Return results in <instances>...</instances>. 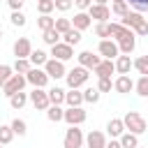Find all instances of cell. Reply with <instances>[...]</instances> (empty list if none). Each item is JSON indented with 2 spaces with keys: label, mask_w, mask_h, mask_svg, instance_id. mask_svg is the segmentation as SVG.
<instances>
[{
  "label": "cell",
  "mask_w": 148,
  "mask_h": 148,
  "mask_svg": "<svg viewBox=\"0 0 148 148\" xmlns=\"http://www.w3.org/2000/svg\"><path fill=\"white\" fill-rule=\"evenodd\" d=\"M7 5H9V9H12V12H21L23 0H7Z\"/></svg>",
  "instance_id": "obj_46"
},
{
  "label": "cell",
  "mask_w": 148,
  "mask_h": 148,
  "mask_svg": "<svg viewBox=\"0 0 148 148\" xmlns=\"http://www.w3.org/2000/svg\"><path fill=\"white\" fill-rule=\"evenodd\" d=\"M106 2H109V0H95L92 5H106Z\"/></svg>",
  "instance_id": "obj_48"
},
{
  "label": "cell",
  "mask_w": 148,
  "mask_h": 148,
  "mask_svg": "<svg viewBox=\"0 0 148 148\" xmlns=\"http://www.w3.org/2000/svg\"><path fill=\"white\" fill-rule=\"evenodd\" d=\"M99 97H102V92L97 88H86L83 90V102H88V104H97Z\"/></svg>",
  "instance_id": "obj_34"
},
{
  "label": "cell",
  "mask_w": 148,
  "mask_h": 148,
  "mask_svg": "<svg viewBox=\"0 0 148 148\" xmlns=\"http://www.w3.org/2000/svg\"><path fill=\"white\" fill-rule=\"evenodd\" d=\"M136 148H139V146H136Z\"/></svg>",
  "instance_id": "obj_52"
},
{
  "label": "cell",
  "mask_w": 148,
  "mask_h": 148,
  "mask_svg": "<svg viewBox=\"0 0 148 148\" xmlns=\"http://www.w3.org/2000/svg\"><path fill=\"white\" fill-rule=\"evenodd\" d=\"M118 141H120L123 148H136V146H139V136L132 134V132H123V134L118 136Z\"/></svg>",
  "instance_id": "obj_24"
},
{
  "label": "cell",
  "mask_w": 148,
  "mask_h": 148,
  "mask_svg": "<svg viewBox=\"0 0 148 148\" xmlns=\"http://www.w3.org/2000/svg\"><path fill=\"white\" fill-rule=\"evenodd\" d=\"M88 79H90V72H88L86 67H81V65L67 69V74H65V81H67V88H69V90H79L81 86L88 83Z\"/></svg>",
  "instance_id": "obj_2"
},
{
  "label": "cell",
  "mask_w": 148,
  "mask_h": 148,
  "mask_svg": "<svg viewBox=\"0 0 148 148\" xmlns=\"http://www.w3.org/2000/svg\"><path fill=\"white\" fill-rule=\"evenodd\" d=\"M9 21H12V25H14V28H23V25L28 23V18H25V14H23V12H12Z\"/></svg>",
  "instance_id": "obj_37"
},
{
  "label": "cell",
  "mask_w": 148,
  "mask_h": 148,
  "mask_svg": "<svg viewBox=\"0 0 148 148\" xmlns=\"http://www.w3.org/2000/svg\"><path fill=\"white\" fill-rule=\"evenodd\" d=\"M46 74H49V79H65V74H67V67H65V62H60V60H53V58H49L46 60V65L42 67Z\"/></svg>",
  "instance_id": "obj_11"
},
{
  "label": "cell",
  "mask_w": 148,
  "mask_h": 148,
  "mask_svg": "<svg viewBox=\"0 0 148 148\" xmlns=\"http://www.w3.org/2000/svg\"><path fill=\"white\" fill-rule=\"evenodd\" d=\"M76 60H79V65H81V67H86L88 72H92V69L102 62V58H99V56H95L92 51H81V53L76 56Z\"/></svg>",
  "instance_id": "obj_13"
},
{
  "label": "cell",
  "mask_w": 148,
  "mask_h": 148,
  "mask_svg": "<svg viewBox=\"0 0 148 148\" xmlns=\"http://www.w3.org/2000/svg\"><path fill=\"white\" fill-rule=\"evenodd\" d=\"M111 88H113L111 79H97V90L99 92H111Z\"/></svg>",
  "instance_id": "obj_44"
},
{
  "label": "cell",
  "mask_w": 148,
  "mask_h": 148,
  "mask_svg": "<svg viewBox=\"0 0 148 148\" xmlns=\"http://www.w3.org/2000/svg\"><path fill=\"white\" fill-rule=\"evenodd\" d=\"M9 127H12V132L18 134V136H25V134H28V125H25V120H21V118H14V120L9 123Z\"/></svg>",
  "instance_id": "obj_31"
},
{
  "label": "cell",
  "mask_w": 148,
  "mask_h": 148,
  "mask_svg": "<svg viewBox=\"0 0 148 148\" xmlns=\"http://www.w3.org/2000/svg\"><path fill=\"white\" fill-rule=\"evenodd\" d=\"M42 39H44V44H49V46H53V44L62 42L60 32H58L56 28H49V30H44V32H42Z\"/></svg>",
  "instance_id": "obj_25"
},
{
  "label": "cell",
  "mask_w": 148,
  "mask_h": 148,
  "mask_svg": "<svg viewBox=\"0 0 148 148\" xmlns=\"http://www.w3.org/2000/svg\"><path fill=\"white\" fill-rule=\"evenodd\" d=\"M95 35H97L99 39H111V37H109V25H106V23H95Z\"/></svg>",
  "instance_id": "obj_42"
},
{
  "label": "cell",
  "mask_w": 148,
  "mask_h": 148,
  "mask_svg": "<svg viewBox=\"0 0 148 148\" xmlns=\"http://www.w3.org/2000/svg\"><path fill=\"white\" fill-rule=\"evenodd\" d=\"M37 2H39V0H37Z\"/></svg>",
  "instance_id": "obj_53"
},
{
  "label": "cell",
  "mask_w": 148,
  "mask_h": 148,
  "mask_svg": "<svg viewBox=\"0 0 148 148\" xmlns=\"http://www.w3.org/2000/svg\"><path fill=\"white\" fill-rule=\"evenodd\" d=\"M125 2L127 7H132V12H139V14L148 12V0H125Z\"/></svg>",
  "instance_id": "obj_36"
},
{
  "label": "cell",
  "mask_w": 148,
  "mask_h": 148,
  "mask_svg": "<svg viewBox=\"0 0 148 148\" xmlns=\"http://www.w3.org/2000/svg\"><path fill=\"white\" fill-rule=\"evenodd\" d=\"M88 16L95 18L97 23H106V21L111 18V9H109L106 5H90V7H88Z\"/></svg>",
  "instance_id": "obj_12"
},
{
  "label": "cell",
  "mask_w": 148,
  "mask_h": 148,
  "mask_svg": "<svg viewBox=\"0 0 148 148\" xmlns=\"http://www.w3.org/2000/svg\"><path fill=\"white\" fill-rule=\"evenodd\" d=\"M12 139H14L12 127H9V125H0V143H2V146H7Z\"/></svg>",
  "instance_id": "obj_38"
},
{
  "label": "cell",
  "mask_w": 148,
  "mask_h": 148,
  "mask_svg": "<svg viewBox=\"0 0 148 148\" xmlns=\"http://www.w3.org/2000/svg\"><path fill=\"white\" fill-rule=\"evenodd\" d=\"M92 72H95L97 79H111V74L116 72V65H113V60H104V58H102V62H99Z\"/></svg>",
  "instance_id": "obj_18"
},
{
  "label": "cell",
  "mask_w": 148,
  "mask_h": 148,
  "mask_svg": "<svg viewBox=\"0 0 148 148\" xmlns=\"http://www.w3.org/2000/svg\"><path fill=\"white\" fill-rule=\"evenodd\" d=\"M53 60H60V62H67L69 58H74V46H67L65 42H58L51 46V53H49Z\"/></svg>",
  "instance_id": "obj_10"
},
{
  "label": "cell",
  "mask_w": 148,
  "mask_h": 148,
  "mask_svg": "<svg viewBox=\"0 0 148 148\" xmlns=\"http://www.w3.org/2000/svg\"><path fill=\"white\" fill-rule=\"evenodd\" d=\"M123 125H125V132H132V134H143L146 132V118L141 116V113H136V111H127L125 116H123Z\"/></svg>",
  "instance_id": "obj_3"
},
{
  "label": "cell",
  "mask_w": 148,
  "mask_h": 148,
  "mask_svg": "<svg viewBox=\"0 0 148 148\" xmlns=\"http://www.w3.org/2000/svg\"><path fill=\"white\" fill-rule=\"evenodd\" d=\"M120 25L130 28L136 37H148V18H143V14L139 12H127L125 16H120Z\"/></svg>",
  "instance_id": "obj_1"
},
{
  "label": "cell",
  "mask_w": 148,
  "mask_h": 148,
  "mask_svg": "<svg viewBox=\"0 0 148 148\" xmlns=\"http://www.w3.org/2000/svg\"><path fill=\"white\" fill-rule=\"evenodd\" d=\"M113 65H116V72H118V74H130V72L134 69L130 56H118V58L113 60Z\"/></svg>",
  "instance_id": "obj_20"
},
{
  "label": "cell",
  "mask_w": 148,
  "mask_h": 148,
  "mask_svg": "<svg viewBox=\"0 0 148 148\" xmlns=\"http://www.w3.org/2000/svg\"><path fill=\"white\" fill-rule=\"evenodd\" d=\"M125 132V125H123V118H111L109 123H106V134L111 136V139H118L120 134Z\"/></svg>",
  "instance_id": "obj_19"
},
{
  "label": "cell",
  "mask_w": 148,
  "mask_h": 148,
  "mask_svg": "<svg viewBox=\"0 0 148 148\" xmlns=\"http://www.w3.org/2000/svg\"><path fill=\"white\" fill-rule=\"evenodd\" d=\"M90 5H92V0H74V7H79V12H88Z\"/></svg>",
  "instance_id": "obj_45"
},
{
  "label": "cell",
  "mask_w": 148,
  "mask_h": 148,
  "mask_svg": "<svg viewBox=\"0 0 148 148\" xmlns=\"http://www.w3.org/2000/svg\"><path fill=\"white\" fill-rule=\"evenodd\" d=\"M25 81H28L32 88H46V86H49V74H46L42 67H32V69L25 74Z\"/></svg>",
  "instance_id": "obj_8"
},
{
  "label": "cell",
  "mask_w": 148,
  "mask_h": 148,
  "mask_svg": "<svg viewBox=\"0 0 148 148\" xmlns=\"http://www.w3.org/2000/svg\"><path fill=\"white\" fill-rule=\"evenodd\" d=\"M132 67L141 74V76H148V56H139L132 60Z\"/></svg>",
  "instance_id": "obj_27"
},
{
  "label": "cell",
  "mask_w": 148,
  "mask_h": 148,
  "mask_svg": "<svg viewBox=\"0 0 148 148\" xmlns=\"http://www.w3.org/2000/svg\"><path fill=\"white\" fill-rule=\"evenodd\" d=\"M62 42H65V44H67V46H76V44H79V42H81V32H79V30H74V28H72V30H67V32H65V35H62Z\"/></svg>",
  "instance_id": "obj_30"
},
{
  "label": "cell",
  "mask_w": 148,
  "mask_h": 148,
  "mask_svg": "<svg viewBox=\"0 0 148 148\" xmlns=\"http://www.w3.org/2000/svg\"><path fill=\"white\" fill-rule=\"evenodd\" d=\"M86 118H88V113H86L83 106H67L65 113H62V120H65L69 127H72V125H81V123H86Z\"/></svg>",
  "instance_id": "obj_7"
},
{
  "label": "cell",
  "mask_w": 148,
  "mask_h": 148,
  "mask_svg": "<svg viewBox=\"0 0 148 148\" xmlns=\"http://www.w3.org/2000/svg\"><path fill=\"white\" fill-rule=\"evenodd\" d=\"M86 148H104L106 146V134L104 132H99V130H90L88 134H86Z\"/></svg>",
  "instance_id": "obj_14"
},
{
  "label": "cell",
  "mask_w": 148,
  "mask_h": 148,
  "mask_svg": "<svg viewBox=\"0 0 148 148\" xmlns=\"http://www.w3.org/2000/svg\"><path fill=\"white\" fill-rule=\"evenodd\" d=\"M28 60H30V65H32V67H44V65H46V60H49V53H46V51H42V49H37V51L32 49V53H30V58H28Z\"/></svg>",
  "instance_id": "obj_22"
},
{
  "label": "cell",
  "mask_w": 148,
  "mask_h": 148,
  "mask_svg": "<svg viewBox=\"0 0 148 148\" xmlns=\"http://www.w3.org/2000/svg\"><path fill=\"white\" fill-rule=\"evenodd\" d=\"M49 92V102L51 104H56V106H60V104H65V88H58V86H53V88H49L46 90Z\"/></svg>",
  "instance_id": "obj_21"
},
{
  "label": "cell",
  "mask_w": 148,
  "mask_h": 148,
  "mask_svg": "<svg viewBox=\"0 0 148 148\" xmlns=\"http://www.w3.org/2000/svg\"><path fill=\"white\" fill-rule=\"evenodd\" d=\"M83 141H86V134L79 130V125L67 127L65 139H62V146H65V148H83Z\"/></svg>",
  "instance_id": "obj_4"
},
{
  "label": "cell",
  "mask_w": 148,
  "mask_h": 148,
  "mask_svg": "<svg viewBox=\"0 0 148 148\" xmlns=\"http://www.w3.org/2000/svg\"><path fill=\"white\" fill-rule=\"evenodd\" d=\"M111 12H113V14H118V16H125V14L130 12V7H127V2H125V0H118V2H113V5H111Z\"/></svg>",
  "instance_id": "obj_39"
},
{
  "label": "cell",
  "mask_w": 148,
  "mask_h": 148,
  "mask_svg": "<svg viewBox=\"0 0 148 148\" xmlns=\"http://www.w3.org/2000/svg\"><path fill=\"white\" fill-rule=\"evenodd\" d=\"M97 53H99L104 60H116V58L120 56V51H118V44H116L113 39H99Z\"/></svg>",
  "instance_id": "obj_9"
},
{
  "label": "cell",
  "mask_w": 148,
  "mask_h": 148,
  "mask_svg": "<svg viewBox=\"0 0 148 148\" xmlns=\"http://www.w3.org/2000/svg\"><path fill=\"white\" fill-rule=\"evenodd\" d=\"M0 148H5V146H2V143H0Z\"/></svg>",
  "instance_id": "obj_51"
},
{
  "label": "cell",
  "mask_w": 148,
  "mask_h": 148,
  "mask_svg": "<svg viewBox=\"0 0 148 148\" xmlns=\"http://www.w3.org/2000/svg\"><path fill=\"white\" fill-rule=\"evenodd\" d=\"M53 7L58 12H69L74 7V0H53Z\"/></svg>",
  "instance_id": "obj_43"
},
{
  "label": "cell",
  "mask_w": 148,
  "mask_h": 148,
  "mask_svg": "<svg viewBox=\"0 0 148 148\" xmlns=\"http://www.w3.org/2000/svg\"><path fill=\"white\" fill-rule=\"evenodd\" d=\"M62 113H65V109H62V106H56V104H51V106L46 109V118H49L51 123H60V120H62Z\"/></svg>",
  "instance_id": "obj_29"
},
{
  "label": "cell",
  "mask_w": 148,
  "mask_h": 148,
  "mask_svg": "<svg viewBox=\"0 0 148 148\" xmlns=\"http://www.w3.org/2000/svg\"><path fill=\"white\" fill-rule=\"evenodd\" d=\"M134 90L139 97H148V76H139V81H134Z\"/></svg>",
  "instance_id": "obj_35"
},
{
  "label": "cell",
  "mask_w": 148,
  "mask_h": 148,
  "mask_svg": "<svg viewBox=\"0 0 148 148\" xmlns=\"http://www.w3.org/2000/svg\"><path fill=\"white\" fill-rule=\"evenodd\" d=\"M65 104L67 106H81L83 104V92L81 90H67L65 92Z\"/></svg>",
  "instance_id": "obj_23"
},
{
  "label": "cell",
  "mask_w": 148,
  "mask_h": 148,
  "mask_svg": "<svg viewBox=\"0 0 148 148\" xmlns=\"http://www.w3.org/2000/svg\"><path fill=\"white\" fill-rule=\"evenodd\" d=\"M113 90L120 92V95L132 92V90H134V81H132V76H130V74H118V79L113 81Z\"/></svg>",
  "instance_id": "obj_15"
},
{
  "label": "cell",
  "mask_w": 148,
  "mask_h": 148,
  "mask_svg": "<svg viewBox=\"0 0 148 148\" xmlns=\"http://www.w3.org/2000/svg\"><path fill=\"white\" fill-rule=\"evenodd\" d=\"M56 7H53V0H39L37 2V12L39 14H51Z\"/></svg>",
  "instance_id": "obj_40"
},
{
  "label": "cell",
  "mask_w": 148,
  "mask_h": 148,
  "mask_svg": "<svg viewBox=\"0 0 148 148\" xmlns=\"http://www.w3.org/2000/svg\"><path fill=\"white\" fill-rule=\"evenodd\" d=\"M0 39H2V28H0Z\"/></svg>",
  "instance_id": "obj_49"
},
{
  "label": "cell",
  "mask_w": 148,
  "mask_h": 148,
  "mask_svg": "<svg viewBox=\"0 0 148 148\" xmlns=\"http://www.w3.org/2000/svg\"><path fill=\"white\" fill-rule=\"evenodd\" d=\"M12 69H14V74H28L32 69V65H30L28 58H16V62L12 65Z\"/></svg>",
  "instance_id": "obj_26"
},
{
  "label": "cell",
  "mask_w": 148,
  "mask_h": 148,
  "mask_svg": "<svg viewBox=\"0 0 148 148\" xmlns=\"http://www.w3.org/2000/svg\"><path fill=\"white\" fill-rule=\"evenodd\" d=\"M53 23H56V18L51 16V14H39V18H37V28L44 32V30H49V28H53Z\"/></svg>",
  "instance_id": "obj_32"
},
{
  "label": "cell",
  "mask_w": 148,
  "mask_h": 148,
  "mask_svg": "<svg viewBox=\"0 0 148 148\" xmlns=\"http://www.w3.org/2000/svg\"><path fill=\"white\" fill-rule=\"evenodd\" d=\"M28 99H30V104H32L37 111H46V109L51 106L49 92H46L44 88H32V92H28Z\"/></svg>",
  "instance_id": "obj_6"
},
{
  "label": "cell",
  "mask_w": 148,
  "mask_h": 148,
  "mask_svg": "<svg viewBox=\"0 0 148 148\" xmlns=\"http://www.w3.org/2000/svg\"><path fill=\"white\" fill-rule=\"evenodd\" d=\"M25 74H12L9 76V81L2 86V95L5 97H12V95H16V92H21L23 88H25Z\"/></svg>",
  "instance_id": "obj_5"
},
{
  "label": "cell",
  "mask_w": 148,
  "mask_h": 148,
  "mask_svg": "<svg viewBox=\"0 0 148 148\" xmlns=\"http://www.w3.org/2000/svg\"><path fill=\"white\" fill-rule=\"evenodd\" d=\"M25 102H28V92H23V90L9 97V106H12V109H23Z\"/></svg>",
  "instance_id": "obj_28"
},
{
  "label": "cell",
  "mask_w": 148,
  "mask_h": 148,
  "mask_svg": "<svg viewBox=\"0 0 148 148\" xmlns=\"http://www.w3.org/2000/svg\"><path fill=\"white\" fill-rule=\"evenodd\" d=\"M111 2H118V0H111Z\"/></svg>",
  "instance_id": "obj_50"
},
{
  "label": "cell",
  "mask_w": 148,
  "mask_h": 148,
  "mask_svg": "<svg viewBox=\"0 0 148 148\" xmlns=\"http://www.w3.org/2000/svg\"><path fill=\"white\" fill-rule=\"evenodd\" d=\"M12 74H14V69H12L9 65H0V88L9 81V76H12Z\"/></svg>",
  "instance_id": "obj_41"
},
{
  "label": "cell",
  "mask_w": 148,
  "mask_h": 148,
  "mask_svg": "<svg viewBox=\"0 0 148 148\" xmlns=\"http://www.w3.org/2000/svg\"><path fill=\"white\" fill-rule=\"evenodd\" d=\"M30 53H32L30 39H28V37H18V39L14 42V56H16V58H30Z\"/></svg>",
  "instance_id": "obj_16"
},
{
  "label": "cell",
  "mask_w": 148,
  "mask_h": 148,
  "mask_svg": "<svg viewBox=\"0 0 148 148\" xmlns=\"http://www.w3.org/2000/svg\"><path fill=\"white\" fill-rule=\"evenodd\" d=\"M90 25H92V18L88 16V12H76V14H74V18H72V28H74V30L83 32V30H88Z\"/></svg>",
  "instance_id": "obj_17"
},
{
  "label": "cell",
  "mask_w": 148,
  "mask_h": 148,
  "mask_svg": "<svg viewBox=\"0 0 148 148\" xmlns=\"http://www.w3.org/2000/svg\"><path fill=\"white\" fill-rule=\"evenodd\" d=\"M53 28H56V30L60 32V37H62L67 30H72V18H65V16H60V18H56Z\"/></svg>",
  "instance_id": "obj_33"
},
{
  "label": "cell",
  "mask_w": 148,
  "mask_h": 148,
  "mask_svg": "<svg viewBox=\"0 0 148 148\" xmlns=\"http://www.w3.org/2000/svg\"><path fill=\"white\" fill-rule=\"evenodd\" d=\"M104 148H123V146H120V141H118V139H111V141H106V146H104Z\"/></svg>",
  "instance_id": "obj_47"
}]
</instances>
